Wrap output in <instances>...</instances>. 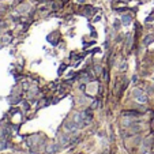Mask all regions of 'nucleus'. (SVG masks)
<instances>
[{
    "label": "nucleus",
    "mask_w": 154,
    "mask_h": 154,
    "mask_svg": "<svg viewBox=\"0 0 154 154\" xmlns=\"http://www.w3.org/2000/svg\"><path fill=\"white\" fill-rule=\"evenodd\" d=\"M123 1H128V0H123Z\"/></svg>",
    "instance_id": "obj_5"
},
{
    "label": "nucleus",
    "mask_w": 154,
    "mask_h": 154,
    "mask_svg": "<svg viewBox=\"0 0 154 154\" xmlns=\"http://www.w3.org/2000/svg\"><path fill=\"white\" fill-rule=\"evenodd\" d=\"M65 68H67V64H62V67L59 68V75H62V74H63V71H64Z\"/></svg>",
    "instance_id": "obj_2"
},
{
    "label": "nucleus",
    "mask_w": 154,
    "mask_h": 154,
    "mask_svg": "<svg viewBox=\"0 0 154 154\" xmlns=\"http://www.w3.org/2000/svg\"><path fill=\"white\" fill-rule=\"evenodd\" d=\"M151 40H154V38H153V37H151V36H150V37H146V38H145V44H146V45H147V44H149V42H150V41H151Z\"/></svg>",
    "instance_id": "obj_3"
},
{
    "label": "nucleus",
    "mask_w": 154,
    "mask_h": 154,
    "mask_svg": "<svg viewBox=\"0 0 154 154\" xmlns=\"http://www.w3.org/2000/svg\"><path fill=\"white\" fill-rule=\"evenodd\" d=\"M100 19H101L100 16H95V18H94V22H98V21H100Z\"/></svg>",
    "instance_id": "obj_4"
},
{
    "label": "nucleus",
    "mask_w": 154,
    "mask_h": 154,
    "mask_svg": "<svg viewBox=\"0 0 154 154\" xmlns=\"http://www.w3.org/2000/svg\"><path fill=\"white\" fill-rule=\"evenodd\" d=\"M130 22H131V18H130V16H123V23H124V25H128Z\"/></svg>",
    "instance_id": "obj_1"
}]
</instances>
